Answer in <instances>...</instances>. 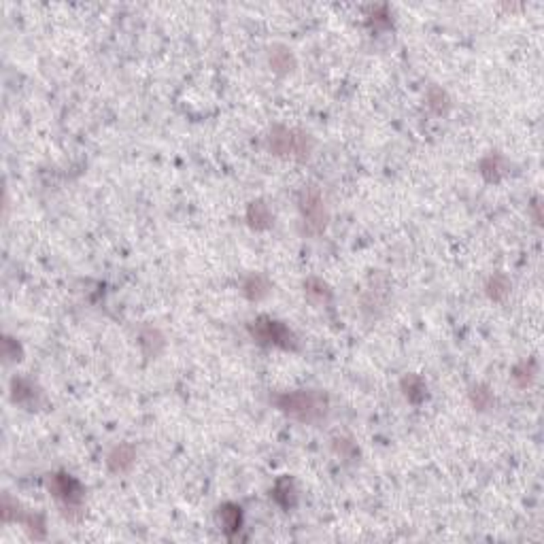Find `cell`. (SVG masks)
Wrapping results in <instances>:
<instances>
[{
	"label": "cell",
	"mask_w": 544,
	"mask_h": 544,
	"mask_svg": "<svg viewBox=\"0 0 544 544\" xmlns=\"http://www.w3.org/2000/svg\"><path fill=\"white\" fill-rule=\"evenodd\" d=\"M274 404L287 417L300 423H317L328 414V396L315 389L285 392L274 398Z\"/></svg>",
	"instance_id": "1"
},
{
	"label": "cell",
	"mask_w": 544,
	"mask_h": 544,
	"mask_svg": "<svg viewBox=\"0 0 544 544\" xmlns=\"http://www.w3.org/2000/svg\"><path fill=\"white\" fill-rule=\"evenodd\" d=\"M47 487L53 493V498L60 502L62 513L67 519L77 521L81 519V502H83V487L77 478L69 472H55L49 474Z\"/></svg>",
	"instance_id": "2"
},
{
	"label": "cell",
	"mask_w": 544,
	"mask_h": 544,
	"mask_svg": "<svg viewBox=\"0 0 544 544\" xmlns=\"http://www.w3.org/2000/svg\"><path fill=\"white\" fill-rule=\"evenodd\" d=\"M268 149L274 155L281 157H296V159H306L313 151V139L304 130H296V128H285V125H274L268 134Z\"/></svg>",
	"instance_id": "3"
},
{
	"label": "cell",
	"mask_w": 544,
	"mask_h": 544,
	"mask_svg": "<svg viewBox=\"0 0 544 544\" xmlns=\"http://www.w3.org/2000/svg\"><path fill=\"white\" fill-rule=\"evenodd\" d=\"M249 334L255 342L264 346H279L285 351H296L300 346L298 336L283 322H277V319L270 317H258L255 322H251Z\"/></svg>",
	"instance_id": "4"
},
{
	"label": "cell",
	"mask_w": 544,
	"mask_h": 544,
	"mask_svg": "<svg viewBox=\"0 0 544 544\" xmlns=\"http://www.w3.org/2000/svg\"><path fill=\"white\" fill-rule=\"evenodd\" d=\"M300 213H302V223L304 230L310 236H319L324 234L326 226H328V207H326V198L322 194V189L317 185H308L300 191Z\"/></svg>",
	"instance_id": "5"
},
{
	"label": "cell",
	"mask_w": 544,
	"mask_h": 544,
	"mask_svg": "<svg viewBox=\"0 0 544 544\" xmlns=\"http://www.w3.org/2000/svg\"><path fill=\"white\" fill-rule=\"evenodd\" d=\"M134 459H137V449L132 444L123 442V444H117L115 449L109 453L107 466L113 474H123L134 466Z\"/></svg>",
	"instance_id": "6"
},
{
	"label": "cell",
	"mask_w": 544,
	"mask_h": 544,
	"mask_svg": "<svg viewBox=\"0 0 544 544\" xmlns=\"http://www.w3.org/2000/svg\"><path fill=\"white\" fill-rule=\"evenodd\" d=\"M217 523H219L223 534H228V536L238 534V529L243 527V510H240V506H236L232 502L221 504L217 508Z\"/></svg>",
	"instance_id": "7"
},
{
	"label": "cell",
	"mask_w": 544,
	"mask_h": 544,
	"mask_svg": "<svg viewBox=\"0 0 544 544\" xmlns=\"http://www.w3.org/2000/svg\"><path fill=\"white\" fill-rule=\"evenodd\" d=\"M274 221V215L266 200H253L247 207V223L253 230H268Z\"/></svg>",
	"instance_id": "8"
},
{
	"label": "cell",
	"mask_w": 544,
	"mask_h": 544,
	"mask_svg": "<svg viewBox=\"0 0 544 544\" xmlns=\"http://www.w3.org/2000/svg\"><path fill=\"white\" fill-rule=\"evenodd\" d=\"M400 387L410 404H421L428 398V385L419 374H406L400 383Z\"/></svg>",
	"instance_id": "9"
},
{
	"label": "cell",
	"mask_w": 544,
	"mask_h": 544,
	"mask_svg": "<svg viewBox=\"0 0 544 544\" xmlns=\"http://www.w3.org/2000/svg\"><path fill=\"white\" fill-rule=\"evenodd\" d=\"M272 498H274V502H277L281 508H285V510H290V508L296 506V502H298V491H296V485H294V481H292L290 476L279 478L274 489H272Z\"/></svg>",
	"instance_id": "10"
},
{
	"label": "cell",
	"mask_w": 544,
	"mask_h": 544,
	"mask_svg": "<svg viewBox=\"0 0 544 544\" xmlns=\"http://www.w3.org/2000/svg\"><path fill=\"white\" fill-rule=\"evenodd\" d=\"M478 170L481 175L489 181V183H498L504 173H506V159L500 155V153H489L481 159V164H478Z\"/></svg>",
	"instance_id": "11"
},
{
	"label": "cell",
	"mask_w": 544,
	"mask_h": 544,
	"mask_svg": "<svg viewBox=\"0 0 544 544\" xmlns=\"http://www.w3.org/2000/svg\"><path fill=\"white\" fill-rule=\"evenodd\" d=\"M268 62H270L272 71L279 73V75H287L290 71H294V67H296V60H294L292 51L287 49V47H281V45H277V47L270 49Z\"/></svg>",
	"instance_id": "12"
},
{
	"label": "cell",
	"mask_w": 544,
	"mask_h": 544,
	"mask_svg": "<svg viewBox=\"0 0 544 544\" xmlns=\"http://www.w3.org/2000/svg\"><path fill=\"white\" fill-rule=\"evenodd\" d=\"M11 396H13V402L28 406V404L37 402L39 392L35 389V385H32L28 378H13L11 380Z\"/></svg>",
	"instance_id": "13"
},
{
	"label": "cell",
	"mask_w": 544,
	"mask_h": 544,
	"mask_svg": "<svg viewBox=\"0 0 544 544\" xmlns=\"http://www.w3.org/2000/svg\"><path fill=\"white\" fill-rule=\"evenodd\" d=\"M304 292H306L308 300L315 302V304H326V302H330V298H332L330 285H328L326 281H322V279H317V277L306 279Z\"/></svg>",
	"instance_id": "14"
},
{
	"label": "cell",
	"mask_w": 544,
	"mask_h": 544,
	"mask_svg": "<svg viewBox=\"0 0 544 544\" xmlns=\"http://www.w3.org/2000/svg\"><path fill=\"white\" fill-rule=\"evenodd\" d=\"M243 294L249 300H262L270 294V283L262 277V274H251L245 283H243Z\"/></svg>",
	"instance_id": "15"
},
{
	"label": "cell",
	"mask_w": 544,
	"mask_h": 544,
	"mask_svg": "<svg viewBox=\"0 0 544 544\" xmlns=\"http://www.w3.org/2000/svg\"><path fill=\"white\" fill-rule=\"evenodd\" d=\"M536 374H538V364H536V360H525V362H521V364H517V366L513 368V380H515V385H517L519 389H527L532 383H534Z\"/></svg>",
	"instance_id": "16"
},
{
	"label": "cell",
	"mask_w": 544,
	"mask_h": 544,
	"mask_svg": "<svg viewBox=\"0 0 544 544\" xmlns=\"http://www.w3.org/2000/svg\"><path fill=\"white\" fill-rule=\"evenodd\" d=\"M485 290H487V296H489L493 302H502V300H506V296L510 294V281H508L506 274L498 272V274L489 277Z\"/></svg>",
	"instance_id": "17"
},
{
	"label": "cell",
	"mask_w": 544,
	"mask_h": 544,
	"mask_svg": "<svg viewBox=\"0 0 544 544\" xmlns=\"http://www.w3.org/2000/svg\"><path fill=\"white\" fill-rule=\"evenodd\" d=\"M470 402L476 410H487L493 404V394L487 385H481V383H478V385H474L470 389Z\"/></svg>",
	"instance_id": "18"
},
{
	"label": "cell",
	"mask_w": 544,
	"mask_h": 544,
	"mask_svg": "<svg viewBox=\"0 0 544 544\" xmlns=\"http://www.w3.org/2000/svg\"><path fill=\"white\" fill-rule=\"evenodd\" d=\"M141 344H143L147 356H157L159 349H155V344H157V346H164V338L159 336L157 330H147V332L141 334Z\"/></svg>",
	"instance_id": "19"
},
{
	"label": "cell",
	"mask_w": 544,
	"mask_h": 544,
	"mask_svg": "<svg viewBox=\"0 0 544 544\" xmlns=\"http://www.w3.org/2000/svg\"><path fill=\"white\" fill-rule=\"evenodd\" d=\"M428 100H430V107L434 113H444V109L449 107V98H446V94L438 87H432L430 94H428Z\"/></svg>",
	"instance_id": "20"
},
{
	"label": "cell",
	"mask_w": 544,
	"mask_h": 544,
	"mask_svg": "<svg viewBox=\"0 0 544 544\" xmlns=\"http://www.w3.org/2000/svg\"><path fill=\"white\" fill-rule=\"evenodd\" d=\"M334 449L342 457H353L356 455V444L351 440H346V438H336L334 440Z\"/></svg>",
	"instance_id": "21"
},
{
	"label": "cell",
	"mask_w": 544,
	"mask_h": 544,
	"mask_svg": "<svg viewBox=\"0 0 544 544\" xmlns=\"http://www.w3.org/2000/svg\"><path fill=\"white\" fill-rule=\"evenodd\" d=\"M19 356H21V349H19V344L13 340V338H5V358L7 360H19Z\"/></svg>",
	"instance_id": "22"
}]
</instances>
